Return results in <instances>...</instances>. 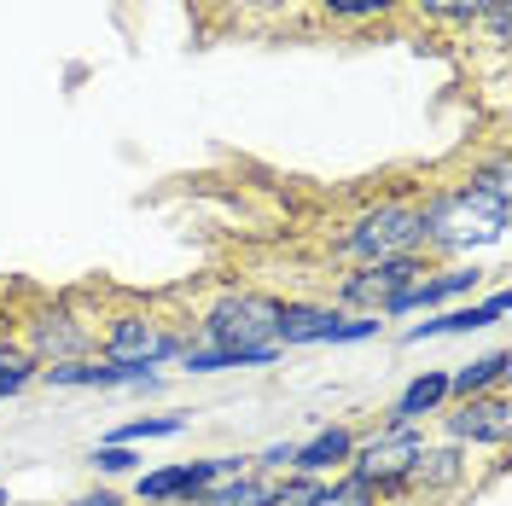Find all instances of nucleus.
Returning a JSON list of instances; mask_svg holds the SVG:
<instances>
[{
    "label": "nucleus",
    "instance_id": "1",
    "mask_svg": "<svg viewBox=\"0 0 512 506\" xmlns=\"http://www.w3.org/2000/svg\"><path fill=\"white\" fill-rule=\"evenodd\" d=\"M419 222H425V256H460L466 262V256H478L507 239L512 204L478 192L472 181H460V187L431 192L419 204Z\"/></svg>",
    "mask_w": 512,
    "mask_h": 506
},
{
    "label": "nucleus",
    "instance_id": "2",
    "mask_svg": "<svg viewBox=\"0 0 512 506\" xmlns=\"http://www.w3.org/2000/svg\"><path fill=\"white\" fill-rule=\"evenodd\" d=\"M192 338L175 326V320H163L158 309H146V303H123V309H111V315H99V338H94V355L99 361H117V367H169V361H181V349Z\"/></svg>",
    "mask_w": 512,
    "mask_h": 506
},
{
    "label": "nucleus",
    "instance_id": "3",
    "mask_svg": "<svg viewBox=\"0 0 512 506\" xmlns=\"http://www.w3.org/2000/svg\"><path fill=\"white\" fill-rule=\"evenodd\" d=\"M280 309H286V297H274V291H251V285H233V291H222V297L198 315V344H216V349H280Z\"/></svg>",
    "mask_w": 512,
    "mask_h": 506
},
{
    "label": "nucleus",
    "instance_id": "4",
    "mask_svg": "<svg viewBox=\"0 0 512 506\" xmlns=\"http://www.w3.org/2000/svg\"><path fill=\"white\" fill-rule=\"evenodd\" d=\"M338 251L361 262H396V256H419L425 251V222H419L414 198H379L338 233Z\"/></svg>",
    "mask_w": 512,
    "mask_h": 506
},
{
    "label": "nucleus",
    "instance_id": "5",
    "mask_svg": "<svg viewBox=\"0 0 512 506\" xmlns=\"http://www.w3.org/2000/svg\"><path fill=\"white\" fill-rule=\"evenodd\" d=\"M94 338H99V315H88L76 297H53L24 315V332L18 344L35 355V367H64V361H82L94 355Z\"/></svg>",
    "mask_w": 512,
    "mask_h": 506
},
{
    "label": "nucleus",
    "instance_id": "6",
    "mask_svg": "<svg viewBox=\"0 0 512 506\" xmlns=\"http://www.w3.org/2000/svg\"><path fill=\"white\" fill-rule=\"evenodd\" d=\"M419 448H425V431L419 425H373L367 437H355V454H350L344 472L361 477V483H373L384 501H396L408 472H414Z\"/></svg>",
    "mask_w": 512,
    "mask_h": 506
},
{
    "label": "nucleus",
    "instance_id": "7",
    "mask_svg": "<svg viewBox=\"0 0 512 506\" xmlns=\"http://www.w3.org/2000/svg\"><path fill=\"white\" fill-rule=\"evenodd\" d=\"M431 268V256L419 251V256H396V262H361V268H350L344 280H338V309L344 315H379L384 303L402 291V285H414L419 274Z\"/></svg>",
    "mask_w": 512,
    "mask_h": 506
},
{
    "label": "nucleus",
    "instance_id": "8",
    "mask_svg": "<svg viewBox=\"0 0 512 506\" xmlns=\"http://www.w3.org/2000/svg\"><path fill=\"white\" fill-rule=\"evenodd\" d=\"M483 285V268L478 262H431L414 285H402L390 303H384L379 315L384 320H402V315H431V309H448V303H460V297H472Z\"/></svg>",
    "mask_w": 512,
    "mask_h": 506
},
{
    "label": "nucleus",
    "instance_id": "9",
    "mask_svg": "<svg viewBox=\"0 0 512 506\" xmlns=\"http://www.w3.org/2000/svg\"><path fill=\"white\" fill-rule=\"evenodd\" d=\"M437 419H443L448 443H460L466 454H472V448H495V454H507V443H512V402H507V390L466 396V402L443 408Z\"/></svg>",
    "mask_w": 512,
    "mask_h": 506
},
{
    "label": "nucleus",
    "instance_id": "10",
    "mask_svg": "<svg viewBox=\"0 0 512 506\" xmlns=\"http://www.w3.org/2000/svg\"><path fill=\"white\" fill-rule=\"evenodd\" d=\"M512 315L507 285H495L483 303H448L443 315H425L402 332V344H431V338H466V332H483V326H501Z\"/></svg>",
    "mask_w": 512,
    "mask_h": 506
},
{
    "label": "nucleus",
    "instance_id": "11",
    "mask_svg": "<svg viewBox=\"0 0 512 506\" xmlns=\"http://www.w3.org/2000/svg\"><path fill=\"white\" fill-rule=\"evenodd\" d=\"M466 472H472V454L460 443H437V448H419L414 472L402 483V495H425V501H443L454 489H466Z\"/></svg>",
    "mask_w": 512,
    "mask_h": 506
},
{
    "label": "nucleus",
    "instance_id": "12",
    "mask_svg": "<svg viewBox=\"0 0 512 506\" xmlns=\"http://www.w3.org/2000/svg\"><path fill=\"white\" fill-rule=\"evenodd\" d=\"M443 408H448V373L443 367H425V373H414V379L390 396V408L379 413V425H425V419H437Z\"/></svg>",
    "mask_w": 512,
    "mask_h": 506
},
{
    "label": "nucleus",
    "instance_id": "13",
    "mask_svg": "<svg viewBox=\"0 0 512 506\" xmlns=\"http://www.w3.org/2000/svg\"><path fill=\"white\" fill-rule=\"evenodd\" d=\"M355 425H320L309 443H297V454H291V472H303V477H338L344 466H350V454H355Z\"/></svg>",
    "mask_w": 512,
    "mask_h": 506
},
{
    "label": "nucleus",
    "instance_id": "14",
    "mask_svg": "<svg viewBox=\"0 0 512 506\" xmlns=\"http://www.w3.org/2000/svg\"><path fill=\"white\" fill-rule=\"evenodd\" d=\"M344 309L338 303H286L280 309V349H309V344H332Z\"/></svg>",
    "mask_w": 512,
    "mask_h": 506
},
{
    "label": "nucleus",
    "instance_id": "15",
    "mask_svg": "<svg viewBox=\"0 0 512 506\" xmlns=\"http://www.w3.org/2000/svg\"><path fill=\"white\" fill-rule=\"evenodd\" d=\"M507 373H512V355H507V349H489V355H478V361H466V367H454V373H448V402L507 390Z\"/></svg>",
    "mask_w": 512,
    "mask_h": 506
},
{
    "label": "nucleus",
    "instance_id": "16",
    "mask_svg": "<svg viewBox=\"0 0 512 506\" xmlns=\"http://www.w3.org/2000/svg\"><path fill=\"white\" fill-rule=\"evenodd\" d=\"M192 419L187 413H140V419H123L111 437H99V443H123V448H140V443H169V437H181Z\"/></svg>",
    "mask_w": 512,
    "mask_h": 506
},
{
    "label": "nucleus",
    "instance_id": "17",
    "mask_svg": "<svg viewBox=\"0 0 512 506\" xmlns=\"http://www.w3.org/2000/svg\"><path fill=\"white\" fill-rule=\"evenodd\" d=\"M268 501V477L262 472H239V477H222V483H210L198 506H262Z\"/></svg>",
    "mask_w": 512,
    "mask_h": 506
},
{
    "label": "nucleus",
    "instance_id": "18",
    "mask_svg": "<svg viewBox=\"0 0 512 506\" xmlns=\"http://www.w3.org/2000/svg\"><path fill=\"white\" fill-rule=\"evenodd\" d=\"M41 379V367H35V355L18 338H0V402L6 396H18V390H30Z\"/></svg>",
    "mask_w": 512,
    "mask_h": 506
},
{
    "label": "nucleus",
    "instance_id": "19",
    "mask_svg": "<svg viewBox=\"0 0 512 506\" xmlns=\"http://www.w3.org/2000/svg\"><path fill=\"white\" fill-rule=\"evenodd\" d=\"M425 24H448V30H478L489 0H408Z\"/></svg>",
    "mask_w": 512,
    "mask_h": 506
},
{
    "label": "nucleus",
    "instance_id": "20",
    "mask_svg": "<svg viewBox=\"0 0 512 506\" xmlns=\"http://www.w3.org/2000/svg\"><path fill=\"white\" fill-rule=\"evenodd\" d=\"M402 6L408 0H320V18L326 24H373V18H390Z\"/></svg>",
    "mask_w": 512,
    "mask_h": 506
},
{
    "label": "nucleus",
    "instance_id": "21",
    "mask_svg": "<svg viewBox=\"0 0 512 506\" xmlns=\"http://www.w3.org/2000/svg\"><path fill=\"white\" fill-rule=\"evenodd\" d=\"M315 506H384V495L373 489V483H361V477L338 472V477H326V483H320Z\"/></svg>",
    "mask_w": 512,
    "mask_h": 506
},
{
    "label": "nucleus",
    "instance_id": "22",
    "mask_svg": "<svg viewBox=\"0 0 512 506\" xmlns=\"http://www.w3.org/2000/svg\"><path fill=\"white\" fill-rule=\"evenodd\" d=\"M88 472H94V477H134V472H146V466H140V454L123 448V443H94Z\"/></svg>",
    "mask_w": 512,
    "mask_h": 506
},
{
    "label": "nucleus",
    "instance_id": "23",
    "mask_svg": "<svg viewBox=\"0 0 512 506\" xmlns=\"http://www.w3.org/2000/svg\"><path fill=\"white\" fill-rule=\"evenodd\" d=\"M320 483H326V477H303V472H286V477H280V483H268V501H262V506H315Z\"/></svg>",
    "mask_w": 512,
    "mask_h": 506
},
{
    "label": "nucleus",
    "instance_id": "24",
    "mask_svg": "<svg viewBox=\"0 0 512 506\" xmlns=\"http://www.w3.org/2000/svg\"><path fill=\"white\" fill-rule=\"evenodd\" d=\"M379 332H384V315H344L338 332H332V344H367V338H379Z\"/></svg>",
    "mask_w": 512,
    "mask_h": 506
},
{
    "label": "nucleus",
    "instance_id": "25",
    "mask_svg": "<svg viewBox=\"0 0 512 506\" xmlns=\"http://www.w3.org/2000/svg\"><path fill=\"white\" fill-rule=\"evenodd\" d=\"M291 454H297V443H268L262 454H251V472H262V477H286L291 472Z\"/></svg>",
    "mask_w": 512,
    "mask_h": 506
},
{
    "label": "nucleus",
    "instance_id": "26",
    "mask_svg": "<svg viewBox=\"0 0 512 506\" xmlns=\"http://www.w3.org/2000/svg\"><path fill=\"white\" fill-rule=\"evenodd\" d=\"M507 18H512V0H489V12L478 18L483 30H489V41H495V47H507V41H512V24H507Z\"/></svg>",
    "mask_w": 512,
    "mask_h": 506
},
{
    "label": "nucleus",
    "instance_id": "27",
    "mask_svg": "<svg viewBox=\"0 0 512 506\" xmlns=\"http://www.w3.org/2000/svg\"><path fill=\"white\" fill-rule=\"evenodd\" d=\"M70 506H123V501H117L111 489H88V495H76Z\"/></svg>",
    "mask_w": 512,
    "mask_h": 506
},
{
    "label": "nucleus",
    "instance_id": "28",
    "mask_svg": "<svg viewBox=\"0 0 512 506\" xmlns=\"http://www.w3.org/2000/svg\"><path fill=\"white\" fill-rule=\"evenodd\" d=\"M158 506H198V501H158Z\"/></svg>",
    "mask_w": 512,
    "mask_h": 506
},
{
    "label": "nucleus",
    "instance_id": "29",
    "mask_svg": "<svg viewBox=\"0 0 512 506\" xmlns=\"http://www.w3.org/2000/svg\"><path fill=\"white\" fill-rule=\"evenodd\" d=\"M0 506H12V495H6V489H0Z\"/></svg>",
    "mask_w": 512,
    "mask_h": 506
},
{
    "label": "nucleus",
    "instance_id": "30",
    "mask_svg": "<svg viewBox=\"0 0 512 506\" xmlns=\"http://www.w3.org/2000/svg\"><path fill=\"white\" fill-rule=\"evenodd\" d=\"M315 6H320V0H315Z\"/></svg>",
    "mask_w": 512,
    "mask_h": 506
}]
</instances>
